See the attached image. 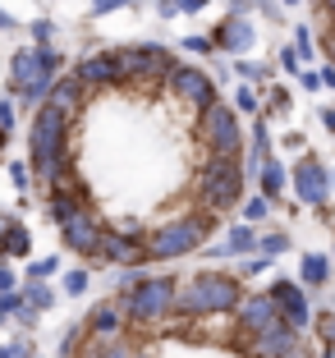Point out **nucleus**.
Segmentation results:
<instances>
[{"label": "nucleus", "mask_w": 335, "mask_h": 358, "mask_svg": "<svg viewBox=\"0 0 335 358\" xmlns=\"http://www.w3.org/2000/svg\"><path fill=\"white\" fill-rule=\"evenodd\" d=\"M271 202H276V198H266V193H252V198H248V202H243V207H239V211H243V221L262 225L266 216H271Z\"/></svg>", "instance_id": "nucleus-27"}, {"label": "nucleus", "mask_w": 335, "mask_h": 358, "mask_svg": "<svg viewBox=\"0 0 335 358\" xmlns=\"http://www.w3.org/2000/svg\"><path fill=\"white\" fill-rule=\"evenodd\" d=\"M313 5H317L322 14H331V19H335V0H313Z\"/></svg>", "instance_id": "nucleus-51"}, {"label": "nucleus", "mask_w": 335, "mask_h": 358, "mask_svg": "<svg viewBox=\"0 0 335 358\" xmlns=\"http://www.w3.org/2000/svg\"><path fill=\"white\" fill-rule=\"evenodd\" d=\"M10 358H32V345H28V336H19L10 345Z\"/></svg>", "instance_id": "nucleus-45"}, {"label": "nucleus", "mask_w": 335, "mask_h": 358, "mask_svg": "<svg viewBox=\"0 0 335 358\" xmlns=\"http://www.w3.org/2000/svg\"><path fill=\"white\" fill-rule=\"evenodd\" d=\"M198 138L207 143V152H225V157H243V129L234 106L211 101L207 110L198 115Z\"/></svg>", "instance_id": "nucleus-7"}, {"label": "nucleus", "mask_w": 335, "mask_h": 358, "mask_svg": "<svg viewBox=\"0 0 335 358\" xmlns=\"http://www.w3.org/2000/svg\"><path fill=\"white\" fill-rule=\"evenodd\" d=\"M257 253H266V257H280V253H290V234L285 230H271V234H262V248Z\"/></svg>", "instance_id": "nucleus-31"}, {"label": "nucleus", "mask_w": 335, "mask_h": 358, "mask_svg": "<svg viewBox=\"0 0 335 358\" xmlns=\"http://www.w3.org/2000/svg\"><path fill=\"white\" fill-rule=\"evenodd\" d=\"M252 5H257V10L266 14V19H276V10H280V5H276V0H252Z\"/></svg>", "instance_id": "nucleus-50"}, {"label": "nucleus", "mask_w": 335, "mask_h": 358, "mask_svg": "<svg viewBox=\"0 0 335 358\" xmlns=\"http://www.w3.org/2000/svg\"><path fill=\"white\" fill-rule=\"evenodd\" d=\"M290 184H294V170H285V161H276V157L266 161V170L257 175V189H262L266 198H276V202L290 193Z\"/></svg>", "instance_id": "nucleus-22"}, {"label": "nucleus", "mask_w": 335, "mask_h": 358, "mask_svg": "<svg viewBox=\"0 0 335 358\" xmlns=\"http://www.w3.org/2000/svg\"><path fill=\"white\" fill-rule=\"evenodd\" d=\"M120 51V69H124V83L134 87H152V83H166V74L175 69V51L161 42H138V46H115Z\"/></svg>", "instance_id": "nucleus-6"}, {"label": "nucleus", "mask_w": 335, "mask_h": 358, "mask_svg": "<svg viewBox=\"0 0 335 358\" xmlns=\"http://www.w3.org/2000/svg\"><path fill=\"white\" fill-rule=\"evenodd\" d=\"M304 345V331L290 327V322H280V327L271 331H257V336H248V358H290L294 349Z\"/></svg>", "instance_id": "nucleus-15"}, {"label": "nucleus", "mask_w": 335, "mask_h": 358, "mask_svg": "<svg viewBox=\"0 0 335 358\" xmlns=\"http://www.w3.org/2000/svg\"><path fill=\"white\" fill-rule=\"evenodd\" d=\"M14 221H19V216H14V211H0V253H5V239H10Z\"/></svg>", "instance_id": "nucleus-41"}, {"label": "nucleus", "mask_w": 335, "mask_h": 358, "mask_svg": "<svg viewBox=\"0 0 335 358\" xmlns=\"http://www.w3.org/2000/svg\"><path fill=\"white\" fill-rule=\"evenodd\" d=\"M266 92H257V83H243L239 92H234V110H243V115H252V120H262L266 115V101H262Z\"/></svg>", "instance_id": "nucleus-23"}, {"label": "nucleus", "mask_w": 335, "mask_h": 358, "mask_svg": "<svg viewBox=\"0 0 335 358\" xmlns=\"http://www.w3.org/2000/svg\"><path fill=\"white\" fill-rule=\"evenodd\" d=\"M5 143H10V129H0V152H5Z\"/></svg>", "instance_id": "nucleus-54"}, {"label": "nucleus", "mask_w": 335, "mask_h": 358, "mask_svg": "<svg viewBox=\"0 0 335 358\" xmlns=\"http://www.w3.org/2000/svg\"><path fill=\"white\" fill-rule=\"evenodd\" d=\"M299 83H304L308 92H317V87H326V83H322V69H304V74H299Z\"/></svg>", "instance_id": "nucleus-42"}, {"label": "nucleus", "mask_w": 335, "mask_h": 358, "mask_svg": "<svg viewBox=\"0 0 335 358\" xmlns=\"http://www.w3.org/2000/svg\"><path fill=\"white\" fill-rule=\"evenodd\" d=\"M243 303V275L234 271H198L179 289V317H225Z\"/></svg>", "instance_id": "nucleus-2"}, {"label": "nucleus", "mask_w": 335, "mask_h": 358, "mask_svg": "<svg viewBox=\"0 0 335 358\" xmlns=\"http://www.w3.org/2000/svg\"><path fill=\"white\" fill-rule=\"evenodd\" d=\"M64 74V55L55 51V46H19L10 60V87L19 92V87L37 83V78H60Z\"/></svg>", "instance_id": "nucleus-8"}, {"label": "nucleus", "mask_w": 335, "mask_h": 358, "mask_svg": "<svg viewBox=\"0 0 335 358\" xmlns=\"http://www.w3.org/2000/svg\"><path fill=\"white\" fill-rule=\"evenodd\" d=\"M73 211H83L78 193H51V221H55V225H64Z\"/></svg>", "instance_id": "nucleus-26"}, {"label": "nucleus", "mask_w": 335, "mask_h": 358, "mask_svg": "<svg viewBox=\"0 0 335 358\" xmlns=\"http://www.w3.org/2000/svg\"><path fill=\"white\" fill-rule=\"evenodd\" d=\"M294 46H299V55H304V60H313V32H308V28L294 32Z\"/></svg>", "instance_id": "nucleus-39"}, {"label": "nucleus", "mask_w": 335, "mask_h": 358, "mask_svg": "<svg viewBox=\"0 0 335 358\" xmlns=\"http://www.w3.org/2000/svg\"><path fill=\"white\" fill-rule=\"evenodd\" d=\"M0 257H32V234H28V225L23 221H14V230H10V239H5V253Z\"/></svg>", "instance_id": "nucleus-25"}, {"label": "nucleus", "mask_w": 335, "mask_h": 358, "mask_svg": "<svg viewBox=\"0 0 335 358\" xmlns=\"http://www.w3.org/2000/svg\"><path fill=\"white\" fill-rule=\"evenodd\" d=\"M157 10H161V19H175L179 5H175V0H157Z\"/></svg>", "instance_id": "nucleus-47"}, {"label": "nucleus", "mask_w": 335, "mask_h": 358, "mask_svg": "<svg viewBox=\"0 0 335 358\" xmlns=\"http://www.w3.org/2000/svg\"><path fill=\"white\" fill-rule=\"evenodd\" d=\"M317 336H322V345L335 349V313H322V317H317Z\"/></svg>", "instance_id": "nucleus-36"}, {"label": "nucleus", "mask_w": 335, "mask_h": 358, "mask_svg": "<svg viewBox=\"0 0 335 358\" xmlns=\"http://www.w3.org/2000/svg\"><path fill=\"white\" fill-rule=\"evenodd\" d=\"M179 5V14H198V10H207V0H175Z\"/></svg>", "instance_id": "nucleus-46"}, {"label": "nucleus", "mask_w": 335, "mask_h": 358, "mask_svg": "<svg viewBox=\"0 0 335 358\" xmlns=\"http://www.w3.org/2000/svg\"><path fill=\"white\" fill-rule=\"evenodd\" d=\"M10 289H19V275H14L10 257H0V294H10Z\"/></svg>", "instance_id": "nucleus-37"}, {"label": "nucleus", "mask_w": 335, "mask_h": 358, "mask_svg": "<svg viewBox=\"0 0 335 358\" xmlns=\"http://www.w3.org/2000/svg\"><path fill=\"white\" fill-rule=\"evenodd\" d=\"M87 92H92V87H87L83 78L69 69V74L55 78L51 96H46V106H55V110H64V115H78V110H83V101H87Z\"/></svg>", "instance_id": "nucleus-19"}, {"label": "nucleus", "mask_w": 335, "mask_h": 358, "mask_svg": "<svg viewBox=\"0 0 335 358\" xmlns=\"http://www.w3.org/2000/svg\"><path fill=\"white\" fill-rule=\"evenodd\" d=\"M322 83H326V87H335V60H326V64H322Z\"/></svg>", "instance_id": "nucleus-49"}, {"label": "nucleus", "mask_w": 335, "mask_h": 358, "mask_svg": "<svg viewBox=\"0 0 335 358\" xmlns=\"http://www.w3.org/2000/svg\"><path fill=\"white\" fill-rule=\"evenodd\" d=\"M243 184H248L243 157L207 152V166L198 170V198H202V207H211V211H230V207H239Z\"/></svg>", "instance_id": "nucleus-4"}, {"label": "nucleus", "mask_w": 335, "mask_h": 358, "mask_svg": "<svg viewBox=\"0 0 335 358\" xmlns=\"http://www.w3.org/2000/svg\"><path fill=\"white\" fill-rule=\"evenodd\" d=\"M184 51H193V55H216V37H184Z\"/></svg>", "instance_id": "nucleus-34"}, {"label": "nucleus", "mask_w": 335, "mask_h": 358, "mask_svg": "<svg viewBox=\"0 0 335 358\" xmlns=\"http://www.w3.org/2000/svg\"><path fill=\"white\" fill-rule=\"evenodd\" d=\"M234 74H239L243 83H266V78H271V69H266V64H257V60H234Z\"/></svg>", "instance_id": "nucleus-28"}, {"label": "nucleus", "mask_w": 335, "mask_h": 358, "mask_svg": "<svg viewBox=\"0 0 335 358\" xmlns=\"http://www.w3.org/2000/svg\"><path fill=\"white\" fill-rule=\"evenodd\" d=\"M166 92L179 96V101H189V106H198V110H207L211 101H220L216 78L202 74L198 64H175V69L166 74Z\"/></svg>", "instance_id": "nucleus-9"}, {"label": "nucleus", "mask_w": 335, "mask_h": 358, "mask_svg": "<svg viewBox=\"0 0 335 358\" xmlns=\"http://www.w3.org/2000/svg\"><path fill=\"white\" fill-rule=\"evenodd\" d=\"M124 5H134V0H92V14L101 19V14H111V10H124Z\"/></svg>", "instance_id": "nucleus-40"}, {"label": "nucleus", "mask_w": 335, "mask_h": 358, "mask_svg": "<svg viewBox=\"0 0 335 358\" xmlns=\"http://www.w3.org/2000/svg\"><path fill=\"white\" fill-rule=\"evenodd\" d=\"M106 230H111V225H101L97 221V211H73L69 221L60 225V239L69 243L73 253H83V257H97L101 253V243H106Z\"/></svg>", "instance_id": "nucleus-12"}, {"label": "nucleus", "mask_w": 335, "mask_h": 358, "mask_svg": "<svg viewBox=\"0 0 335 358\" xmlns=\"http://www.w3.org/2000/svg\"><path fill=\"white\" fill-rule=\"evenodd\" d=\"M73 74L83 78L92 92L124 83V69H120V51H92V55H83V60L73 64Z\"/></svg>", "instance_id": "nucleus-16"}, {"label": "nucleus", "mask_w": 335, "mask_h": 358, "mask_svg": "<svg viewBox=\"0 0 335 358\" xmlns=\"http://www.w3.org/2000/svg\"><path fill=\"white\" fill-rule=\"evenodd\" d=\"M317 358H335V354H331V345H326V349H322V354H317Z\"/></svg>", "instance_id": "nucleus-55"}, {"label": "nucleus", "mask_w": 335, "mask_h": 358, "mask_svg": "<svg viewBox=\"0 0 335 358\" xmlns=\"http://www.w3.org/2000/svg\"><path fill=\"white\" fill-rule=\"evenodd\" d=\"M60 271V257H28V280H51Z\"/></svg>", "instance_id": "nucleus-29"}, {"label": "nucleus", "mask_w": 335, "mask_h": 358, "mask_svg": "<svg viewBox=\"0 0 335 358\" xmlns=\"http://www.w3.org/2000/svg\"><path fill=\"white\" fill-rule=\"evenodd\" d=\"M271 294L280 299V313H285V322H290V327H299V331L313 327V303H308V285L304 280L276 275V280H271Z\"/></svg>", "instance_id": "nucleus-13"}, {"label": "nucleus", "mask_w": 335, "mask_h": 358, "mask_svg": "<svg viewBox=\"0 0 335 358\" xmlns=\"http://www.w3.org/2000/svg\"><path fill=\"white\" fill-rule=\"evenodd\" d=\"M0 322H10V313H5V303H0Z\"/></svg>", "instance_id": "nucleus-56"}, {"label": "nucleus", "mask_w": 335, "mask_h": 358, "mask_svg": "<svg viewBox=\"0 0 335 358\" xmlns=\"http://www.w3.org/2000/svg\"><path fill=\"white\" fill-rule=\"evenodd\" d=\"M335 275V253H304L299 257V280L308 289H326Z\"/></svg>", "instance_id": "nucleus-21"}, {"label": "nucleus", "mask_w": 335, "mask_h": 358, "mask_svg": "<svg viewBox=\"0 0 335 358\" xmlns=\"http://www.w3.org/2000/svg\"><path fill=\"white\" fill-rule=\"evenodd\" d=\"M285 5H299V0H285Z\"/></svg>", "instance_id": "nucleus-58"}, {"label": "nucleus", "mask_w": 335, "mask_h": 358, "mask_svg": "<svg viewBox=\"0 0 335 358\" xmlns=\"http://www.w3.org/2000/svg\"><path fill=\"white\" fill-rule=\"evenodd\" d=\"M266 271H271V257H266V253H248V257H243V280H252V275H266Z\"/></svg>", "instance_id": "nucleus-32"}, {"label": "nucleus", "mask_w": 335, "mask_h": 358, "mask_svg": "<svg viewBox=\"0 0 335 358\" xmlns=\"http://www.w3.org/2000/svg\"><path fill=\"white\" fill-rule=\"evenodd\" d=\"M290 358H317V354H308V349H304V345H299V349H294V354H290Z\"/></svg>", "instance_id": "nucleus-53"}, {"label": "nucleus", "mask_w": 335, "mask_h": 358, "mask_svg": "<svg viewBox=\"0 0 335 358\" xmlns=\"http://www.w3.org/2000/svg\"><path fill=\"white\" fill-rule=\"evenodd\" d=\"M0 129H14V101L0 96Z\"/></svg>", "instance_id": "nucleus-43"}, {"label": "nucleus", "mask_w": 335, "mask_h": 358, "mask_svg": "<svg viewBox=\"0 0 335 358\" xmlns=\"http://www.w3.org/2000/svg\"><path fill=\"white\" fill-rule=\"evenodd\" d=\"M28 170H32V161H14V166H10V179H14V189H19V193H28V184H32Z\"/></svg>", "instance_id": "nucleus-35"}, {"label": "nucleus", "mask_w": 335, "mask_h": 358, "mask_svg": "<svg viewBox=\"0 0 335 358\" xmlns=\"http://www.w3.org/2000/svg\"><path fill=\"white\" fill-rule=\"evenodd\" d=\"M262 248V234H257V225L252 221H239V225H230V230L220 234V243L211 248V262H220V257H248V253H257Z\"/></svg>", "instance_id": "nucleus-18"}, {"label": "nucleus", "mask_w": 335, "mask_h": 358, "mask_svg": "<svg viewBox=\"0 0 335 358\" xmlns=\"http://www.w3.org/2000/svg\"><path fill=\"white\" fill-rule=\"evenodd\" d=\"M120 303H124L134 327H157V322L179 313V280L175 275H147V280H138L134 289L120 294Z\"/></svg>", "instance_id": "nucleus-5"}, {"label": "nucleus", "mask_w": 335, "mask_h": 358, "mask_svg": "<svg viewBox=\"0 0 335 358\" xmlns=\"http://www.w3.org/2000/svg\"><path fill=\"white\" fill-rule=\"evenodd\" d=\"M69 120L73 115H64L55 106H37V115H32L28 161H32V175H42L46 184L69 170Z\"/></svg>", "instance_id": "nucleus-1"}, {"label": "nucleus", "mask_w": 335, "mask_h": 358, "mask_svg": "<svg viewBox=\"0 0 335 358\" xmlns=\"http://www.w3.org/2000/svg\"><path fill=\"white\" fill-rule=\"evenodd\" d=\"M51 37H55L51 23H46V19H32V42H37V46H51Z\"/></svg>", "instance_id": "nucleus-38"}, {"label": "nucleus", "mask_w": 335, "mask_h": 358, "mask_svg": "<svg viewBox=\"0 0 335 358\" xmlns=\"http://www.w3.org/2000/svg\"><path fill=\"white\" fill-rule=\"evenodd\" d=\"M0 28H14V14L10 10H0Z\"/></svg>", "instance_id": "nucleus-52"}, {"label": "nucleus", "mask_w": 335, "mask_h": 358, "mask_svg": "<svg viewBox=\"0 0 335 358\" xmlns=\"http://www.w3.org/2000/svg\"><path fill=\"white\" fill-rule=\"evenodd\" d=\"M23 303L37 308V313H51V308H55V289L46 280H28V285H23Z\"/></svg>", "instance_id": "nucleus-24"}, {"label": "nucleus", "mask_w": 335, "mask_h": 358, "mask_svg": "<svg viewBox=\"0 0 335 358\" xmlns=\"http://www.w3.org/2000/svg\"><path fill=\"white\" fill-rule=\"evenodd\" d=\"M322 124H326V134H335V106H322Z\"/></svg>", "instance_id": "nucleus-48"}, {"label": "nucleus", "mask_w": 335, "mask_h": 358, "mask_svg": "<svg viewBox=\"0 0 335 358\" xmlns=\"http://www.w3.org/2000/svg\"><path fill=\"white\" fill-rule=\"evenodd\" d=\"M322 51H326V60H335V23L322 28Z\"/></svg>", "instance_id": "nucleus-44"}, {"label": "nucleus", "mask_w": 335, "mask_h": 358, "mask_svg": "<svg viewBox=\"0 0 335 358\" xmlns=\"http://www.w3.org/2000/svg\"><path fill=\"white\" fill-rule=\"evenodd\" d=\"M60 285H64V294H69V299L87 294V266H73V271H64Z\"/></svg>", "instance_id": "nucleus-30"}, {"label": "nucleus", "mask_w": 335, "mask_h": 358, "mask_svg": "<svg viewBox=\"0 0 335 358\" xmlns=\"http://www.w3.org/2000/svg\"><path fill=\"white\" fill-rule=\"evenodd\" d=\"M211 37H216V51H230V55L252 51V42H257V32H252V19H243L239 10L225 14V19L211 28Z\"/></svg>", "instance_id": "nucleus-17"}, {"label": "nucleus", "mask_w": 335, "mask_h": 358, "mask_svg": "<svg viewBox=\"0 0 335 358\" xmlns=\"http://www.w3.org/2000/svg\"><path fill=\"white\" fill-rule=\"evenodd\" d=\"M290 170H294V198L304 202V207H326V202H331L335 179H331V170H326V161L304 157L299 166H290Z\"/></svg>", "instance_id": "nucleus-10"}, {"label": "nucleus", "mask_w": 335, "mask_h": 358, "mask_svg": "<svg viewBox=\"0 0 335 358\" xmlns=\"http://www.w3.org/2000/svg\"><path fill=\"white\" fill-rule=\"evenodd\" d=\"M285 313H280V299L271 294V289H262V294H252L239 303V331L243 336H257V331H271L280 327Z\"/></svg>", "instance_id": "nucleus-14"}, {"label": "nucleus", "mask_w": 335, "mask_h": 358, "mask_svg": "<svg viewBox=\"0 0 335 358\" xmlns=\"http://www.w3.org/2000/svg\"><path fill=\"white\" fill-rule=\"evenodd\" d=\"M0 358H10V345H0Z\"/></svg>", "instance_id": "nucleus-57"}, {"label": "nucleus", "mask_w": 335, "mask_h": 358, "mask_svg": "<svg viewBox=\"0 0 335 358\" xmlns=\"http://www.w3.org/2000/svg\"><path fill=\"white\" fill-rule=\"evenodd\" d=\"M97 266L106 262H115V266H147L152 257H147V234H134L124 230V225H115V230H106V243H101V253L92 257Z\"/></svg>", "instance_id": "nucleus-11"}, {"label": "nucleus", "mask_w": 335, "mask_h": 358, "mask_svg": "<svg viewBox=\"0 0 335 358\" xmlns=\"http://www.w3.org/2000/svg\"><path fill=\"white\" fill-rule=\"evenodd\" d=\"M285 110H290V87L276 83L271 92H266V115H285Z\"/></svg>", "instance_id": "nucleus-33"}, {"label": "nucleus", "mask_w": 335, "mask_h": 358, "mask_svg": "<svg viewBox=\"0 0 335 358\" xmlns=\"http://www.w3.org/2000/svg\"><path fill=\"white\" fill-rule=\"evenodd\" d=\"M211 225H216V211L202 207L193 216H179V221H166L161 230L147 234V257L152 262H175V257H189L198 243H207Z\"/></svg>", "instance_id": "nucleus-3"}, {"label": "nucleus", "mask_w": 335, "mask_h": 358, "mask_svg": "<svg viewBox=\"0 0 335 358\" xmlns=\"http://www.w3.org/2000/svg\"><path fill=\"white\" fill-rule=\"evenodd\" d=\"M124 303H120V299H106V303H97L92 313H87V331H92V336H120V331H124Z\"/></svg>", "instance_id": "nucleus-20"}]
</instances>
